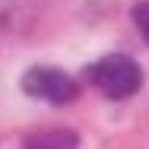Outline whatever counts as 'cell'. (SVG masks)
Listing matches in <instances>:
<instances>
[{
	"instance_id": "cell-1",
	"label": "cell",
	"mask_w": 149,
	"mask_h": 149,
	"mask_svg": "<svg viewBox=\"0 0 149 149\" xmlns=\"http://www.w3.org/2000/svg\"><path fill=\"white\" fill-rule=\"evenodd\" d=\"M89 79L108 98H130L143 86V70L127 54H108V57H102L98 63L89 67Z\"/></svg>"
},
{
	"instance_id": "cell-2",
	"label": "cell",
	"mask_w": 149,
	"mask_h": 149,
	"mask_svg": "<svg viewBox=\"0 0 149 149\" xmlns=\"http://www.w3.org/2000/svg\"><path fill=\"white\" fill-rule=\"evenodd\" d=\"M22 92L45 98V102H54V105H67L79 95V83L57 67H32L22 76Z\"/></svg>"
},
{
	"instance_id": "cell-3",
	"label": "cell",
	"mask_w": 149,
	"mask_h": 149,
	"mask_svg": "<svg viewBox=\"0 0 149 149\" xmlns=\"http://www.w3.org/2000/svg\"><path fill=\"white\" fill-rule=\"evenodd\" d=\"M79 136L67 127H54V130H38L26 140V149H76Z\"/></svg>"
},
{
	"instance_id": "cell-4",
	"label": "cell",
	"mask_w": 149,
	"mask_h": 149,
	"mask_svg": "<svg viewBox=\"0 0 149 149\" xmlns=\"http://www.w3.org/2000/svg\"><path fill=\"white\" fill-rule=\"evenodd\" d=\"M133 22H136V29L143 35V41L149 45V3H140V6L133 10Z\"/></svg>"
}]
</instances>
